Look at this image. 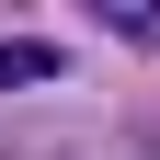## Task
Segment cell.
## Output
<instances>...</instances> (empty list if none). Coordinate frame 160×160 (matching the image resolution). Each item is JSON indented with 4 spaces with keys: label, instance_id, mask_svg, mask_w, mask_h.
Returning <instances> with one entry per match:
<instances>
[{
    "label": "cell",
    "instance_id": "1",
    "mask_svg": "<svg viewBox=\"0 0 160 160\" xmlns=\"http://www.w3.org/2000/svg\"><path fill=\"white\" fill-rule=\"evenodd\" d=\"M92 23L126 34V46H160V0H92Z\"/></svg>",
    "mask_w": 160,
    "mask_h": 160
},
{
    "label": "cell",
    "instance_id": "2",
    "mask_svg": "<svg viewBox=\"0 0 160 160\" xmlns=\"http://www.w3.org/2000/svg\"><path fill=\"white\" fill-rule=\"evenodd\" d=\"M57 69H69L57 46H0V92H34V80H57Z\"/></svg>",
    "mask_w": 160,
    "mask_h": 160
}]
</instances>
